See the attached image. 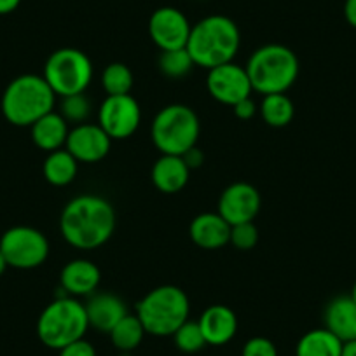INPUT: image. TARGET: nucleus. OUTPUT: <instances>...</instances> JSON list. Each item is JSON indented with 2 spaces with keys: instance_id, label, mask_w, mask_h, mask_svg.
I'll list each match as a JSON object with an SVG mask.
<instances>
[{
  "instance_id": "obj_1",
  "label": "nucleus",
  "mask_w": 356,
  "mask_h": 356,
  "mask_svg": "<svg viewBox=\"0 0 356 356\" xmlns=\"http://www.w3.org/2000/svg\"><path fill=\"white\" fill-rule=\"evenodd\" d=\"M115 229L114 207L105 197L82 194L65 204L60 232L77 250H95L112 238Z\"/></svg>"
},
{
  "instance_id": "obj_2",
  "label": "nucleus",
  "mask_w": 356,
  "mask_h": 356,
  "mask_svg": "<svg viewBox=\"0 0 356 356\" xmlns=\"http://www.w3.org/2000/svg\"><path fill=\"white\" fill-rule=\"evenodd\" d=\"M239 44L241 33L238 25L227 16L213 15L193 26L186 49L196 67L211 70L234 60Z\"/></svg>"
},
{
  "instance_id": "obj_3",
  "label": "nucleus",
  "mask_w": 356,
  "mask_h": 356,
  "mask_svg": "<svg viewBox=\"0 0 356 356\" xmlns=\"http://www.w3.org/2000/svg\"><path fill=\"white\" fill-rule=\"evenodd\" d=\"M56 95L42 75L25 74L9 82L2 95V114L13 126L26 128L53 112Z\"/></svg>"
},
{
  "instance_id": "obj_4",
  "label": "nucleus",
  "mask_w": 356,
  "mask_h": 356,
  "mask_svg": "<svg viewBox=\"0 0 356 356\" xmlns=\"http://www.w3.org/2000/svg\"><path fill=\"white\" fill-rule=\"evenodd\" d=\"M252 89L260 95L286 93L299 77V60L290 47L267 44L252 53L246 63Z\"/></svg>"
},
{
  "instance_id": "obj_5",
  "label": "nucleus",
  "mask_w": 356,
  "mask_h": 356,
  "mask_svg": "<svg viewBox=\"0 0 356 356\" xmlns=\"http://www.w3.org/2000/svg\"><path fill=\"white\" fill-rule=\"evenodd\" d=\"M189 297L175 285L157 286L136 304V316L147 334L156 337L173 335L189 320Z\"/></svg>"
},
{
  "instance_id": "obj_6",
  "label": "nucleus",
  "mask_w": 356,
  "mask_h": 356,
  "mask_svg": "<svg viewBox=\"0 0 356 356\" xmlns=\"http://www.w3.org/2000/svg\"><path fill=\"white\" fill-rule=\"evenodd\" d=\"M88 328L89 321L84 304L65 293L47 304L37 321V335L40 342L58 351L79 339H84Z\"/></svg>"
},
{
  "instance_id": "obj_7",
  "label": "nucleus",
  "mask_w": 356,
  "mask_h": 356,
  "mask_svg": "<svg viewBox=\"0 0 356 356\" xmlns=\"http://www.w3.org/2000/svg\"><path fill=\"white\" fill-rule=\"evenodd\" d=\"M200 131L201 124L196 112L187 105L173 104L157 112L150 136L161 154L184 156L187 150L196 147Z\"/></svg>"
},
{
  "instance_id": "obj_8",
  "label": "nucleus",
  "mask_w": 356,
  "mask_h": 356,
  "mask_svg": "<svg viewBox=\"0 0 356 356\" xmlns=\"http://www.w3.org/2000/svg\"><path fill=\"white\" fill-rule=\"evenodd\" d=\"M44 79L56 97L84 93L93 81V63L86 53L75 47L58 49L44 65Z\"/></svg>"
},
{
  "instance_id": "obj_9",
  "label": "nucleus",
  "mask_w": 356,
  "mask_h": 356,
  "mask_svg": "<svg viewBox=\"0 0 356 356\" xmlns=\"http://www.w3.org/2000/svg\"><path fill=\"white\" fill-rule=\"evenodd\" d=\"M0 252L9 267L35 269L46 262L49 255V241L39 229L16 225L8 229L0 238Z\"/></svg>"
},
{
  "instance_id": "obj_10",
  "label": "nucleus",
  "mask_w": 356,
  "mask_h": 356,
  "mask_svg": "<svg viewBox=\"0 0 356 356\" xmlns=\"http://www.w3.org/2000/svg\"><path fill=\"white\" fill-rule=\"evenodd\" d=\"M142 108L131 95L107 97L98 108V124L111 140L129 138L138 129Z\"/></svg>"
},
{
  "instance_id": "obj_11",
  "label": "nucleus",
  "mask_w": 356,
  "mask_h": 356,
  "mask_svg": "<svg viewBox=\"0 0 356 356\" xmlns=\"http://www.w3.org/2000/svg\"><path fill=\"white\" fill-rule=\"evenodd\" d=\"M208 93L213 100L224 105H236L252 95V82L245 67H239L234 61L218 65L208 70L207 77Z\"/></svg>"
},
{
  "instance_id": "obj_12",
  "label": "nucleus",
  "mask_w": 356,
  "mask_h": 356,
  "mask_svg": "<svg viewBox=\"0 0 356 356\" xmlns=\"http://www.w3.org/2000/svg\"><path fill=\"white\" fill-rule=\"evenodd\" d=\"M191 30L193 26L187 16L175 8H161L150 16V39L161 51L184 49L189 40Z\"/></svg>"
},
{
  "instance_id": "obj_13",
  "label": "nucleus",
  "mask_w": 356,
  "mask_h": 356,
  "mask_svg": "<svg viewBox=\"0 0 356 356\" xmlns=\"http://www.w3.org/2000/svg\"><path fill=\"white\" fill-rule=\"evenodd\" d=\"M260 194L252 184L236 182L231 184L218 200V213L227 220L229 225L245 224V222H253V218L259 215Z\"/></svg>"
},
{
  "instance_id": "obj_14",
  "label": "nucleus",
  "mask_w": 356,
  "mask_h": 356,
  "mask_svg": "<svg viewBox=\"0 0 356 356\" xmlns=\"http://www.w3.org/2000/svg\"><path fill=\"white\" fill-rule=\"evenodd\" d=\"M112 140L100 124L82 122L68 133L65 149L79 161V163H98L105 159L111 152Z\"/></svg>"
},
{
  "instance_id": "obj_15",
  "label": "nucleus",
  "mask_w": 356,
  "mask_h": 356,
  "mask_svg": "<svg viewBox=\"0 0 356 356\" xmlns=\"http://www.w3.org/2000/svg\"><path fill=\"white\" fill-rule=\"evenodd\" d=\"M102 273L91 260L75 259L61 269L60 285L63 293L70 297H89L97 292Z\"/></svg>"
},
{
  "instance_id": "obj_16",
  "label": "nucleus",
  "mask_w": 356,
  "mask_h": 356,
  "mask_svg": "<svg viewBox=\"0 0 356 356\" xmlns=\"http://www.w3.org/2000/svg\"><path fill=\"white\" fill-rule=\"evenodd\" d=\"M204 341L210 346H224L234 339L238 332V318L229 306L213 304L207 307L197 320Z\"/></svg>"
},
{
  "instance_id": "obj_17",
  "label": "nucleus",
  "mask_w": 356,
  "mask_h": 356,
  "mask_svg": "<svg viewBox=\"0 0 356 356\" xmlns=\"http://www.w3.org/2000/svg\"><path fill=\"white\" fill-rule=\"evenodd\" d=\"M89 327L97 328L102 334H111L112 328L128 314L124 300L114 293H93L84 304Z\"/></svg>"
},
{
  "instance_id": "obj_18",
  "label": "nucleus",
  "mask_w": 356,
  "mask_h": 356,
  "mask_svg": "<svg viewBox=\"0 0 356 356\" xmlns=\"http://www.w3.org/2000/svg\"><path fill=\"white\" fill-rule=\"evenodd\" d=\"M189 236L203 250L224 248L231 239V225L220 213H201L191 222Z\"/></svg>"
},
{
  "instance_id": "obj_19",
  "label": "nucleus",
  "mask_w": 356,
  "mask_h": 356,
  "mask_svg": "<svg viewBox=\"0 0 356 356\" xmlns=\"http://www.w3.org/2000/svg\"><path fill=\"white\" fill-rule=\"evenodd\" d=\"M191 170L182 159V156H170L163 154L150 171L152 184L159 193L177 194L187 186Z\"/></svg>"
},
{
  "instance_id": "obj_20",
  "label": "nucleus",
  "mask_w": 356,
  "mask_h": 356,
  "mask_svg": "<svg viewBox=\"0 0 356 356\" xmlns=\"http://www.w3.org/2000/svg\"><path fill=\"white\" fill-rule=\"evenodd\" d=\"M325 328L337 335L342 342L355 339L356 304L351 296H341L330 300L325 309Z\"/></svg>"
},
{
  "instance_id": "obj_21",
  "label": "nucleus",
  "mask_w": 356,
  "mask_h": 356,
  "mask_svg": "<svg viewBox=\"0 0 356 356\" xmlns=\"http://www.w3.org/2000/svg\"><path fill=\"white\" fill-rule=\"evenodd\" d=\"M32 129V140L40 150L54 152V150L65 149L68 138V122L65 121L60 112H49L42 115L37 122L30 126Z\"/></svg>"
},
{
  "instance_id": "obj_22",
  "label": "nucleus",
  "mask_w": 356,
  "mask_h": 356,
  "mask_svg": "<svg viewBox=\"0 0 356 356\" xmlns=\"http://www.w3.org/2000/svg\"><path fill=\"white\" fill-rule=\"evenodd\" d=\"M344 342L328 328H314L299 339L296 356H341Z\"/></svg>"
},
{
  "instance_id": "obj_23",
  "label": "nucleus",
  "mask_w": 356,
  "mask_h": 356,
  "mask_svg": "<svg viewBox=\"0 0 356 356\" xmlns=\"http://www.w3.org/2000/svg\"><path fill=\"white\" fill-rule=\"evenodd\" d=\"M44 178L54 187H65L77 177L79 161L67 149L54 150L47 154L44 161Z\"/></svg>"
},
{
  "instance_id": "obj_24",
  "label": "nucleus",
  "mask_w": 356,
  "mask_h": 356,
  "mask_svg": "<svg viewBox=\"0 0 356 356\" xmlns=\"http://www.w3.org/2000/svg\"><path fill=\"white\" fill-rule=\"evenodd\" d=\"M293 102L285 93L266 95L260 104L264 122L271 128H285L293 119Z\"/></svg>"
},
{
  "instance_id": "obj_25",
  "label": "nucleus",
  "mask_w": 356,
  "mask_h": 356,
  "mask_svg": "<svg viewBox=\"0 0 356 356\" xmlns=\"http://www.w3.org/2000/svg\"><path fill=\"white\" fill-rule=\"evenodd\" d=\"M145 328L136 314H126L118 325L111 330V341L119 351H133L142 344L145 337Z\"/></svg>"
},
{
  "instance_id": "obj_26",
  "label": "nucleus",
  "mask_w": 356,
  "mask_h": 356,
  "mask_svg": "<svg viewBox=\"0 0 356 356\" xmlns=\"http://www.w3.org/2000/svg\"><path fill=\"white\" fill-rule=\"evenodd\" d=\"M102 86L107 97L129 95L133 88V72L124 63H111L102 72Z\"/></svg>"
},
{
  "instance_id": "obj_27",
  "label": "nucleus",
  "mask_w": 356,
  "mask_h": 356,
  "mask_svg": "<svg viewBox=\"0 0 356 356\" xmlns=\"http://www.w3.org/2000/svg\"><path fill=\"white\" fill-rule=\"evenodd\" d=\"M196 67L191 58L189 51L184 49H171L163 51L159 56V70L170 79H182Z\"/></svg>"
},
{
  "instance_id": "obj_28",
  "label": "nucleus",
  "mask_w": 356,
  "mask_h": 356,
  "mask_svg": "<svg viewBox=\"0 0 356 356\" xmlns=\"http://www.w3.org/2000/svg\"><path fill=\"white\" fill-rule=\"evenodd\" d=\"M171 337H173L175 346L182 353H187V355L200 353L207 346V341H204V335L197 321L187 320Z\"/></svg>"
},
{
  "instance_id": "obj_29",
  "label": "nucleus",
  "mask_w": 356,
  "mask_h": 356,
  "mask_svg": "<svg viewBox=\"0 0 356 356\" xmlns=\"http://www.w3.org/2000/svg\"><path fill=\"white\" fill-rule=\"evenodd\" d=\"M60 114L67 122H74L75 126L82 124L91 115V102L84 93L72 95V97H65L61 100V111Z\"/></svg>"
},
{
  "instance_id": "obj_30",
  "label": "nucleus",
  "mask_w": 356,
  "mask_h": 356,
  "mask_svg": "<svg viewBox=\"0 0 356 356\" xmlns=\"http://www.w3.org/2000/svg\"><path fill=\"white\" fill-rule=\"evenodd\" d=\"M234 248L246 252V250L255 248L259 243V231H257L253 222H245V224L231 225V239H229Z\"/></svg>"
},
{
  "instance_id": "obj_31",
  "label": "nucleus",
  "mask_w": 356,
  "mask_h": 356,
  "mask_svg": "<svg viewBox=\"0 0 356 356\" xmlns=\"http://www.w3.org/2000/svg\"><path fill=\"white\" fill-rule=\"evenodd\" d=\"M241 356H278V349L269 339L252 337L243 346Z\"/></svg>"
},
{
  "instance_id": "obj_32",
  "label": "nucleus",
  "mask_w": 356,
  "mask_h": 356,
  "mask_svg": "<svg viewBox=\"0 0 356 356\" xmlns=\"http://www.w3.org/2000/svg\"><path fill=\"white\" fill-rule=\"evenodd\" d=\"M60 356H97V349L86 339H79V341L61 348Z\"/></svg>"
},
{
  "instance_id": "obj_33",
  "label": "nucleus",
  "mask_w": 356,
  "mask_h": 356,
  "mask_svg": "<svg viewBox=\"0 0 356 356\" xmlns=\"http://www.w3.org/2000/svg\"><path fill=\"white\" fill-rule=\"evenodd\" d=\"M232 111H234L236 118L241 119V121H248L253 115L257 114V105L252 98H245V100L238 102L236 105H232Z\"/></svg>"
},
{
  "instance_id": "obj_34",
  "label": "nucleus",
  "mask_w": 356,
  "mask_h": 356,
  "mask_svg": "<svg viewBox=\"0 0 356 356\" xmlns=\"http://www.w3.org/2000/svg\"><path fill=\"white\" fill-rule=\"evenodd\" d=\"M182 159L186 161V164L189 166V170H196V168H200L201 164H203L204 154H203V150H200L197 147H193V149H189L186 154H184Z\"/></svg>"
},
{
  "instance_id": "obj_35",
  "label": "nucleus",
  "mask_w": 356,
  "mask_h": 356,
  "mask_svg": "<svg viewBox=\"0 0 356 356\" xmlns=\"http://www.w3.org/2000/svg\"><path fill=\"white\" fill-rule=\"evenodd\" d=\"M344 16L346 22H348L353 29H356V0H346Z\"/></svg>"
},
{
  "instance_id": "obj_36",
  "label": "nucleus",
  "mask_w": 356,
  "mask_h": 356,
  "mask_svg": "<svg viewBox=\"0 0 356 356\" xmlns=\"http://www.w3.org/2000/svg\"><path fill=\"white\" fill-rule=\"evenodd\" d=\"M19 4H22V0H0V16L11 15L19 8Z\"/></svg>"
},
{
  "instance_id": "obj_37",
  "label": "nucleus",
  "mask_w": 356,
  "mask_h": 356,
  "mask_svg": "<svg viewBox=\"0 0 356 356\" xmlns=\"http://www.w3.org/2000/svg\"><path fill=\"white\" fill-rule=\"evenodd\" d=\"M341 356H356V341H348L342 346Z\"/></svg>"
},
{
  "instance_id": "obj_38",
  "label": "nucleus",
  "mask_w": 356,
  "mask_h": 356,
  "mask_svg": "<svg viewBox=\"0 0 356 356\" xmlns=\"http://www.w3.org/2000/svg\"><path fill=\"white\" fill-rule=\"evenodd\" d=\"M8 262H6V259H4V255H2V252H0V276L4 275V271L6 269H8Z\"/></svg>"
},
{
  "instance_id": "obj_39",
  "label": "nucleus",
  "mask_w": 356,
  "mask_h": 356,
  "mask_svg": "<svg viewBox=\"0 0 356 356\" xmlns=\"http://www.w3.org/2000/svg\"><path fill=\"white\" fill-rule=\"evenodd\" d=\"M351 299L355 300V304H356V283H355V286H353V292H351Z\"/></svg>"
}]
</instances>
